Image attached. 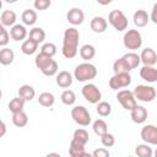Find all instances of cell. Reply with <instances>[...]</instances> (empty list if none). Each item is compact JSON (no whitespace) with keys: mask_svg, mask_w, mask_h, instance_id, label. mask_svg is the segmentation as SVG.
<instances>
[{"mask_svg":"<svg viewBox=\"0 0 157 157\" xmlns=\"http://www.w3.org/2000/svg\"><path fill=\"white\" fill-rule=\"evenodd\" d=\"M58 69H59V67H58V63L53 59L52 63H50L44 70H42V74L45 75V76H54V75L58 72Z\"/></svg>","mask_w":157,"mask_h":157,"instance_id":"cell-38","label":"cell"},{"mask_svg":"<svg viewBox=\"0 0 157 157\" xmlns=\"http://www.w3.org/2000/svg\"><path fill=\"white\" fill-rule=\"evenodd\" d=\"M5 2H7V4H13V2H16L17 0H4Z\"/></svg>","mask_w":157,"mask_h":157,"instance_id":"cell-47","label":"cell"},{"mask_svg":"<svg viewBox=\"0 0 157 157\" xmlns=\"http://www.w3.org/2000/svg\"><path fill=\"white\" fill-rule=\"evenodd\" d=\"M134 96L137 101L141 102H152L156 98V88L152 86H147V85H139L135 87V90L132 91Z\"/></svg>","mask_w":157,"mask_h":157,"instance_id":"cell-4","label":"cell"},{"mask_svg":"<svg viewBox=\"0 0 157 157\" xmlns=\"http://www.w3.org/2000/svg\"><path fill=\"white\" fill-rule=\"evenodd\" d=\"M56 85L61 88H67L72 85V75L66 71V70H63L60 71L58 75H56Z\"/></svg>","mask_w":157,"mask_h":157,"instance_id":"cell-16","label":"cell"},{"mask_svg":"<svg viewBox=\"0 0 157 157\" xmlns=\"http://www.w3.org/2000/svg\"><path fill=\"white\" fill-rule=\"evenodd\" d=\"M96 1H97L99 5H103V6H105V5H109V4H110L113 0H96Z\"/></svg>","mask_w":157,"mask_h":157,"instance_id":"cell-45","label":"cell"},{"mask_svg":"<svg viewBox=\"0 0 157 157\" xmlns=\"http://www.w3.org/2000/svg\"><path fill=\"white\" fill-rule=\"evenodd\" d=\"M18 96L21 98H23L26 102H29V101H32L34 98L36 91H34V88L31 85H22L18 88Z\"/></svg>","mask_w":157,"mask_h":157,"instance_id":"cell-22","label":"cell"},{"mask_svg":"<svg viewBox=\"0 0 157 157\" xmlns=\"http://www.w3.org/2000/svg\"><path fill=\"white\" fill-rule=\"evenodd\" d=\"M123 59L125 60V63L128 64V66H129L131 70L135 69V67H137L139 64L141 63V58H140V55H137V54L134 53V52H130V53L124 54V55H123Z\"/></svg>","mask_w":157,"mask_h":157,"instance_id":"cell-24","label":"cell"},{"mask_svg":"<svg viewBox=\"0 0 157 157\" xmlns=\"http://www.w3.org/2000/svg\"><path fill=\"white\" fill-rule=\"evenodd\" d=\"M96 55V49L92 44H85L81 47L80 49V56L86 60V61H90L91 59H93Z\"/></svg>","mask_w":157,"mask_h":157,"instance_id":"cell-28","label":"cell"},{"mask_svg":"<svg viewBox=\"0 0 157 157\" xmlns=\"http://www.w3.org/2000/svg\"><path fill=\"white\" fill-rule=\"evenodd\" d=\"M10 33L5 29V26H0V45L1 47H5L7 43H9V40H10Z\"/></svg>","mask_w":157,"mask_h":157,"instance_id":"cell-42","label":"cell"},{"mask_svg":"<svg viewBox=\"0 0 157 157\" xmlns=\"http://www.w3.org/2000/svg\"><path fill=\"white\" fill-rule=\"evenodd\" d=\"M82 96L83 98L88 102V103H92V104H97L101 98H102V93L99 91V88L94 85V83H87L82 87Z\"/></svg>","mask_w":157,"mask_h":157,"instance_id":"cell-9","label":"cell"},{"mask_svg":"<svg viewBox=\"0 0 157 157\" xmlns=\"http://www.w3.org/2000/svg\"><path fill=\"white\" fill-rule=\"evenodd\" d=\"M131 83V76L129 72H120V74H114L110 80H109V87L114 91L125 88Z\"/></svg>","mask_w":157,"mask_h":157,"instance_id":"cell-8","label":"cell"},{"mask_svg":"<svg viewBox=\"0 0 157 157\" xmlns=\"http://www.w3.org/2000/svg\"><path fill=\"white\" fill-rule=\"evenodd\" d=\"M71 118L81 126H87L91 123V114L83 105H76L71 109Z\"/></svg>","mask_w":157,"mask_h":157,"instance_id":"cell-6","label":"cell"},{"mask_svg":"<svg viewBox=\"0 0 157 157\" xmlns=\"http://www.w3.org/2000/svg\"><path fill=\"white\" fill-rule=\"evenodd\" d=\"M140 77L147 82L157 81V69L150 65H144L140 70Z\"/></svg>","mask_w":157,"mask_h":157,"instance_id":"cell-15","label":"cell"},{"mask_svg":"<svg viewBox=\"0 0 157 157\" xmlns=\"http://www.w3.org/2000/svg\"><path fill=\"white\" fill-rule=\"evenodd\" d=\"M131 113H130V118H131V120L134 121V123H136V124H142V123H145L146 121V119H147V110H146V108L145 107H142V105H136L132 110H130Z\"/></svg>","mask_w":157,"mask_h":157,"instance_id":"cell-12","label":"cell"},{"mask_svg":"<svg viewBox=\"0 0 157 157\" xmlns=\"http://www.w3.org/2000/svg\"><path fill=\"white\" fill-rule=\"evenodd\" d=\"M37 49H38V43L34 42V40L31 39V38L26 39V40L22 43V45H21V50H22V53L26 54V55H32V54H34V53L37 52Z\"/></svg>","mask_w":157,"mask_h":157,"instance_id":"cell-26","label":"cell"},{"mask_svg":"<svg viewBox=\"0 0 157 157\" xmlns=\"http://www.w3.org/2000/svg\"><path fill=\"white\" fill-rule=\"evenodd\" d=\"M135 153L139 156V157H152L153 155V151L152 148L148 146V144H140L136 146L135 148Z\"/></svg>","mask_w":157,"mask_h":157,"instance_id":"cell-34","label":"cell"},{"mask_svg":"<svg viewBox=\"0 0 157 157\" xmlns=\"http://www.w3.org/2000/svg\"><path fill=\"white\" fill-rule=\"evenodd\" d=\"M74 76L80 82L90 81V80H93L97 76V69L93 64H91L88 61L82 63V64L76 66V69L74 71Z\"/></svg>","mask_w":157,"mask_h":157,"instance_id":"cell-2","label":"cell"},{"mask_svg":"<svg viewBox=\"0 0 157 157\" xmlns=\"http://www.w3.org/2000/svg\"><path fill=\"white\" fill-rule=\"evenodd\" d=\"M140 136L144 140V142H146L148 145H157V126H155L152 124L145 125L141 129Z\"/></svg>","mask_w":157,"mask_h":157,"instance_id":"cell-10","label":"cell"},{"mask_svg":"<svg viewBox=\"0 0 157 157\" xmlns=\"http://www.w3.org/2000/svg\"><path fill=\"white\" fill-rule=\"evenodd\" d=\"M29 38L33 39L34 42H37L39 44V43L44 42V39H45V32L40 27H34V28H32L29 31Z\"/></svg>","mask_w":157,"mask_h":157,"instance_id":"cell-33","label":"cell"},{"mask_svg":"<svg viewBox=\"0 0 157 157\" xmlns=\"http://www.w3.org/2000/svg\"><path fill=\"white\" fill-rule=\"evenodd\" d=\"M153 155H155V156H156V157H157V150H156V151H155V153H153Z\"/></svg>","mask_w":157,"mask_h":157,"instance_id":"cell-48","label":"cell"},{"mask_svg":"<svg viewBox=\"0 0 157 157\" xmlns=\"http://www.w3.org/2000/svg\"><path fill=\"white\" fill-rule=\"evenodd\" d=\"M72 139H75L76 141L81 142V144H83V145H86V144L90 141V135H88V132H87L85 129H76V130L74 131Z\"/></svg>","mask_w":157,"mask_h":157,"instance_id":"cell-37","label":"cell"},{"mask_svg":"<svg viewBox=\"0 0 157 157\" xmlns=\"http://www.w3.org/2000/svg\"><path fill=\"white\" fill-rule=\"evenodd\" d=\"M12 123L17 128H23L27 125L28 123V115L21 110V112H16V113H12Z\"/></svg>","mask_w":157,"mask_h":157,"instance_id":"cell-25","label":"cell"},{"mask_svg":"<svg viewBox=\"0 0 157 157\" xmlns=\"http://www.w3.org/2000/svg\"><path fill=\"white\" fill-rule=\"evenodd\" d=\"M60 99L61 102L65 104V105H72L75 102H76V94L74 91L71 90H65L61 96H60Z\"/></svg>","mask_w":157,"mask_h":157,"instance_id":"cell-35","label":"cell"},{"mask_svg":"<svg viewBox=\"0 0 157 157\" xmlns=\"http://www.w3.org/2000/svg\"><path fill=\"white\" fill-rule=\"evenodd\" d=\"M96 110L98 113V115L101 117H108L112 112V105L108 103V102H104V101H99L97 103V107H96Z\"/></svg>","mask_w":157,"mask_h":157,"instance_id":"cell-36","label":"cell"},{"mask_svg":"<svg viewBox=\"0 0 157 157\" xmlns=\"http://www.w3.org/2000/svg\"><path fill=\"white\" fill-rule=\"evenodd\" d=\"M40 52H43V53H45V54H48L50 56H54L56 54V45L54 43H50V42L49 43H44L42 45V48H40Z\"/></svg>","mask_w":157,"mask_h":157,"instance_id":"cell-40","label":"cell"},{"mask_svg":"<svg viewBox=\"0 0 157 157\" xmlns=\"http://www.w3.org/2000/svg\"><path fill=\"white\" fill-rule=\"evenodd\" d=\"M69 155L71 157H85V156H88V153L85 150V145L78 142V141H76L75 139H72L71 142H70Z\"/></svg>","mask_w":157,"mask_h":157,"instance_id":"cell-13","label":"cell"},{"mask_svg":"<svg viewBox=\"0 0 157 157\" xmlns=\"http://www.w3.org/2000/svg\"><path fill=\"white\" fill-rule=\"evenodd\" d=\"M25 102H26V101H25L23 98H21L20 96L12 98V99L9 102V109H10V112L16 113V112H21V110H23Z\"/></svg>","mask_w":157,"mask_h":157,"instance_id":"cell-32","label":"cell"},{"mask_svg":"<svg viewBox=\"0 0 157 157\" xmlns=\"http://www.w3.org/2000/svg\"><path fill=\"white\" fill-rule=\"evenodd\" d=\"M101 142L104 147H112L115 144V137H114V135H112L109 132H105L101 136Z\"/></svg>","mask_w":157,"mask_h":157,"instance_id":"cell-39","label":"cell"},{"mask_svg":"<svg viewBox=\"0 0 157 157\" xmlns=\"http://www.w3.org/2000/svg\"><path fill=\"white\" fill-rule=\"evenodd\" d=\"M117 99L119 101V103L121 104V107L126 110H132L137 103H136V98L134 96V92L130 90H121L118 92L117 94Z\"/></svg>","mask_w":157,"mask_h":157,"instance_id":"cell-7","label":"cell"},{"mask_svg":"<svg viewBox=\"0 0 157 157\" xmlns=\"http://www.w3.org/2000/svg\"><path fill=\"white\" fill-rule=\"evenodd\" d=\"M55 102V98H54V94L50 93V92H42L38 97V103L45 108H49L54 104Z\"/></svg>","mask_w":157,"mask_h":157,"instance_id":"cell-29","label":"cell"},{"mask_svg":"<svg viewBox=\"0 0 157 157\" xmlns=\"http://www.w3.org/2000/svg\"><path fill=\"white\" fill-rule=\"evenodd\" d=\"M66 20H67L71 25L78 26V25H81V23L83 22V20H85V13H83V11H82L81 9H78V7H72V9H70V10L67 11V13H66Z\"/></svg>","mask_w":157,"mask_h":157,"instance_id":"cell-11","label":"cell"},{"mask_svg":"<svg viewBox=\"0 0 157 157\" xmlns=\"http://www.w3.org/2000/svg\"><path fill=\"white\" fill-rule=\"evenodd\" d=\"M10 36L13 40L18 42V40H23L27 37V29L23 25H13L10 29Z\"/></svg>","mask_w":157,"mask_h":157,"instance_id":"cell-18","label":"cell"},{"mask_svg":"<svg viewBox=\"0 0 157 157\" xmlns=\"http://www.w3.org/2000/svg\"><path fill=\"white\" fill-rule=\"evenodd\" d=\"M78 40H80V33L75 27H70L65 29L61 53L66 59H72L76 56L78 49Z\"/></svg>","mask_w":157,"mask_h":157,"instance_id":"cell-1","label":"cell"},{"mask_svg":"<svg viewBox=\"0 0 157 157\" xmlns=\"http://www.w3.org/2000/svg\"><path fill=\"white\" fill-rule=\"evenodd\" d=\"M52 5V1L50 0H34L33 2V6L36 10H39V11H44L47 9H49Z\"/></svg>","mask_w":157,"mask_h":157,"instance_id":"cell-41","label":"cell"},{"mask_svg":"<svg viewBox=\"0 0 157 157\" xmlns=\"http://www.w3.org/2000/svg\"><path fill=\"white\" fill-rule=\"evenodd\" d=\"M16 20H17V16L12 10H5V11H2V13L0 16L1 25L5 27H12L15 25Z\"/></svg>","mask_w":157,"mask_h":157,"instance_id":"cell-20","label":"cell"},{"mask_svg":"<svg viewBox=\"0 0 157 157\" xmlns=\"http://www.w3.org/2000/svg\"><path fill=\"white\" fill-rule=\"evenodd\" d=\"M5 131H6V125H5L4 121H1V134H0V136H4L5 135Z\"/></svg>","mask_w":157,"mask_h":157,"instance_id":"cell-46","label":"cell"},{"mask_svg":"<svg viewBox=\"0 0 157 157\" xmlns=\"http://www.w3.org/2000/svg\"><path fill=\"white\" fill-rule=\"evenodd\" d=\"M123 43L126 49H130V50L140 49L142 45L141 33L137 29H129L128 32H125V34L123 37Z\"/></svg>","mask_w":157,"mask_h":157,"instance_id":"cell-3","label":"cell"},{"mask_svg":"<svg viewBox=\"0 0 157 157\" xmlns=\"http://www.w3.org/2000/svg\"><path fill=\"white\" fill-rule=\"evenodd\" d=\"M21 20H22L23 25H26V26H33L37 22V12L34 10H32V9H26L22 12Z\"/></svg>","mask_w":157,"mask_h":157,"instance_id":"cell-23","label":"cell"},{"mask_svg":"<svg viewBox=\"0 0 157 157\" xmlns=\"http://www.w3.org/2000/svg\"><path fill=\"white\" fill-rule=\"evenodd\" d=\"M15 59V53L10 48H2L0 50V64L1 65H10Z\"/></svg>","mask_w":157,"mask_h":157,"instance_id":"cell-27","label":"cell"},{"mask_svg":"<svg viewBox=\"0 0 157 157\" xmlns=\"http://www.w3.org/2000/svg\"><path fill=\"white\" fill-rule=\"evenodd\" d=\"M113 71L114 74H120V72H130L131 69L128 66V64L125 63V60L121 58L117 59L114 63H113Z\"/></svg>","mask_w":157,"mask_h":157,"instance_id":"cell-31","label":"cell"},{"mask_svg":"<svg viewBox=\"0 0 157 157\" xmlns=\"http://www.w3.org/2000/svg\"><path fill=\"white\" fill-rule=\"evenodd\" d=\"M108 21L119 32H121V31H124V29L128 28V18L124 15V12L120 11V10H113V11H110L109 12V16H108Z\"/></svg>","mask_w":157,"mask_h":157,"instance_id":"cell-5","label":"cell"},{"mask_svg":"<svg viewBox=\"0 0 157 157\" xmlns=\"http://www.w3.org/2000/svg\"><path fill=\"white\" fill-rule=\"evenodd\" d=\"M52 58H53V56H50V55H48V54L40 52V53L36 56V59H34V64H36V66L42 71V70H44V69L52 63V60H53Z\"/></svg>","mask_w":157,"mask_h":157,"instance_id":"cell-21","label":"cell"},{"mask_svg":"<svg viewBox=\"0 0 157 157\" xmlns=\"http://www.w3.org/2000/svg\"><path fill=\"white\" fill-rule=\"evenodd\" d=\"M132 20H134V25L136 27H145L150 21V16L145 10H137L134 13Z\"/></svg>","mask_w":157,"mask_h":157,"instance_id":"cell-19","label":"cell"},{"mask_svg":"<svg viewBox=\"0 0 157 157\" xmlns=\"http://www.w3.org/2000/svg\"><path fill=\"white\" fill-rule=\"evenodd\" d=\"M140 58H141V63H142L144 65L153 66V65L157 63V53H156L152 48H145V49L141 52Z\"/></svg>","mask_w":157,"mask_h":157,"instance_id":"cell-14","label":"cell"},{"mask_svg":"<svg viewBox=\"0 0 157 157\" xmlns=\"http://www.w3.org/2000/svg\"><path fill=\"white\" fill-rule=\"evenodd\" d=\"M94 157H109V151L107 148H97L92 152Z\"/></svg>","mask_w":157,"mask_h":157,"instance_id":"cell-43","label":"cell"},{"mask_svg":"<svg viewBox=\"0 0 157 157\" xmlns=\"http://www.w3.org/2000/svg\"><path fill=\"white\" fill-rule=\"evenodd\" d=\"M150 20H151V21H152L155 25H157V2H156V4L153 5V7H152Z\"/></svg>","mask_w":157,"mask_h":157,"instance_id":"cell-44","label":"cell"},{"mask_svg":"<svg viewBox=\"0 0 157 157\" xmlns=\"http://www.w3.org/2000/svg\"><path fill=\"white\" fill-rule=\"evenodd\" d=\"M91 29L96 33H103L107 29V20L102 16H94L91 20Z\"/></svg>","mask_w":157,"mask_h":157,"instance_id":"cell-17","label":"cell"},{"mask_svg":"<svg viewBox=\"0 0 157 157\" xmlns=\"http://www.w3.org/2000/svg\"><path fill=\"white\" fill-rule=\"evenodd\" d=\"M92 129H93L94 134L98 135V136H102L103 134L108 132V125H107V123H105L103 119H97V120H94L93 124H92Z\"/></svg>","mask_w":157,"mask_h":157,"instance_id":"cell-30","label":"cell"}]
</instances>
